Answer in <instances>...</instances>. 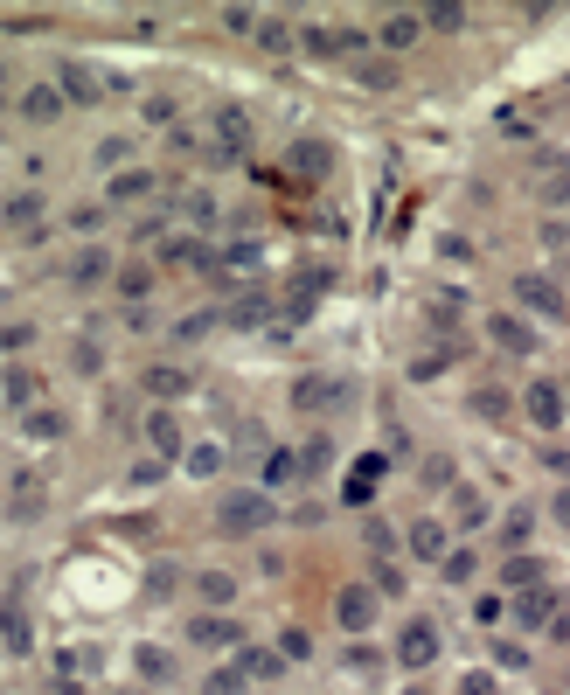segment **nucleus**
Segmentation results:
<instances>
[{
  "instance_id": "nucleus-2",
  "label": "nucleus",
  "mask_w": 570,
  "mask_h": 695,
  "mask_svg": "<svg viewBox=\"0 0 570 695\" xmlns=\"http://www.w3.org/2000/svg\"><path fill=\"white\" fill-rule=\"evenodd\" d=\"M522 299H529V306H536V313H550V320H557V313H564V292H557V285H550V278H522Z\"/></svg>"
},
{
  "instance_id": "nucleus-1",
  "label": "nucleus",
  "mask_w": 570,
  "mask_h": 695,
  "mask_svg": "<svg viewBox=\"0 0 570 695\" xmlns=\"http://www.w3.org/2000/svg\"><path fill=\"white\" fill-rule=\"evenodd\" d=\"M529 417H536L543 431H557V424L570 417V397L557 390V383H550V376H543V383H529Z\"/></svg>"
},
{
  "instance_id": "nucleus-4",
  "label": "nucleus",
  "mask_w": 570,
  "mask_h": 695,
  "mask_svg": "<svg viewBox=\"0 0 570 695\" xmlns=\"http://www.w3.org/2000/svg\"><path fill=\"white\" fill-rule=\"evenodd\" d=\"M550 605H557V591H550V584H536V591L522 598V619H550Z\"/></svg>"
},
{
  "instance_id": "nucleus-5",
  "label": "nucleus",
  "mask_w": 570,
  "mask_h": 695,
  "mask_svg": "<svg viewBox=\"0 0 570 695\" xmlns=\"http://www.w3.org/2000/svg\"><path fill=\"white\" fill-rule=\"evenodd\" d=\"M404 661H431V626H411V640H404Z\"/></svg>"
},
{
  "instance_id": "nucleus-8",
  "label": "nucleus",
  "mask_w": 570,
  "mask_h": 695,
  "mask_svg": "<svg viewBox=\"0 0 570 695\" xmlns=\"http://www.w3.org/2000/svg\"><path fill=\"white\" fill-rule=\"evenodd\" d=\"M557 515H564V522H570V487H564V494H557Z\"/></svg>"
},
{
  "instance_id": "nucleus-6",
  "label": "nucleus",
  "mask_w": 570,
  "mask_h": 695,
  "mask_svg": "<svg viewBox=\"0 0 570 695\" xmlns=\"http://www.w3.org/2000/svg\"><path fill=\"white\" fill-rule=\"evenodd\" d=\"M536 577H543V563H529V556H522V563H508V584H536Z\"/></svg>"
},
{
  "instance_id": "nucleus-7",
  "label": "nucleus",
  "mask_w": 570,
  "mask_h": 695,
  "mask_svg": "<svg viewBox=\"0 0 570 695\" xmlns=\"http://www.w3.org/2000/svg\"><path fill=\"white\" fill-rule=\"evenodd\" d=\"M459 695H494V682H487V675H466V682H459Z\"/></svg>"
},
{
  "instance_id": "nucleus-3",
  "label": "nucleus",
  "mask_w": 570,
  "mask_h": 695,
  "mask_svg": "<svg viewBox=\"0 0 570 695\" xmlns=\"http://www.w3.org/2000/svg\"><path fill=\"white\" fill-rule=\"evenodd\" d=\"M494 341H501V348H515V355H529V348H536V341H529V327H515V320H494Z\"/></svg>"
}]
</instances>
